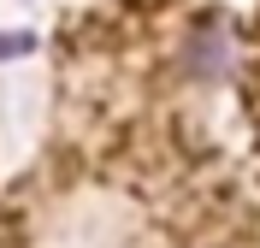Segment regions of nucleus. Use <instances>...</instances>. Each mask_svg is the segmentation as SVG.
<instances>
[{
	"label": "nucleus",
	"instance_id": "nucleus-2",
	"mask_svg": "<svg viewBox=\"0 0 260 248\" xmlns=\"http://www.w3.org/2000/svg\"><path fill=\"white\" fill-rule=\"evenodd\" d=\"M42 48V42H36L30 30H0V65H6V59H24V53H36Z\"/></svg>",
	"mask_w": 260,
	"mask_h": 248
},
{
	"label": "nucleus",
	"instance_id": "nucleus-1",
	"mask_svg": "<svg viewBox=\"0 0 260 248\" xmlns=\"http://www.w3.org/2000/svg\"><path fill=\"white\" fill-rule=\"evenodd\" d=\"M178 71L189 83H225L237 71V30L225 18H195L178 42Z\"/></svg>",
	"mask_w": 260,
	"mask_h": 248
}]
</instances>
